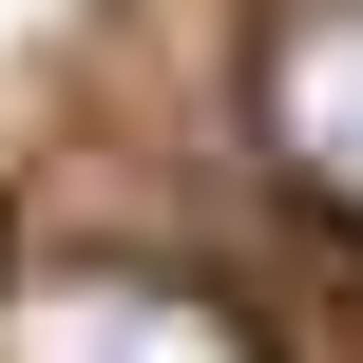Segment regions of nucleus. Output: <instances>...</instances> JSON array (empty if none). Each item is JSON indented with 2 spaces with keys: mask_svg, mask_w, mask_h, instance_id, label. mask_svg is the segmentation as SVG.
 <instances>
[{
  "mask_svg": "<svg viewBox=\"0 0 363 363\" xmlns=\"http://www.w3.org/2000/svg\"><path fill=\"white\" fill-rule=\"evenodd\" d=\"M0 363H268L191 268H115V249H38L0 268Z\"/></svg>",
  "mask_w": 363,
  "mask_h": 363,
  "instance_id": "f257e3e1",
  "label": "nucleus"
},
{
  "mask_svg": "<svg viewBox=\"0 0 363 363\" xmlns=\"http://www.w3.org/2000/svg\"><path fill=\"white\" fill-rule=\"evenodd\" d=\"M249 96H268V153H287V191H306L325 230H363V0H287Z\"/></svg>",
  "mask_w": 363,
  "mask_h": 363,
  "instance_id": "f03ea898",
  "label": "nucleus"
}]
</instances>
